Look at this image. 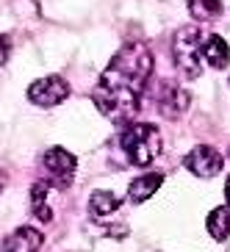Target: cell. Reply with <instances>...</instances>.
I'll list each match as a JSON object with an SVG mask.
<instances>
[{"label": "cell", "mask_w": 230, "mask_h": 252, "mask_svg": "<svg viewBox=\"0 0 230 252\" xmlns=\"http://www.w3.org/2000/svg\"><path fill=\"white\" fill-rule=\"evenodd\" d=\"M153 75V53L141 42H128L122 45L108 67L100 72L92 92L97 111L114 125H128L139 114L141 92Z\"/></svg>", "instance_id": "obj_1"}, {"label": "cell", "mask_w": 230, "mask_h": 252, "mask_svg": "<svg viewBox=\"0 0 230 252\" xmlns=\"http://www.w3.org/2000/svg\"><path fill=\"white\" fill-rule=\"evenodd\" d=\"M119 147L125 153L128 163L133 166H150L156 163L158 156L164 153L161 130L150 122H133L119 133Z\"/></svg>", "instance_id": "obj_2"}, {"label": "cell", "mask_w": 230, "mask_h": 252, "mask_svg": "<svg viewBox=\"0 0 230 252\" xmlns=\"http://www.w3.org/2000/svg\"><path fill=\"white\" fill-rule=\"evenodd\" d=\"M202 39L205 36H202V31L197 25H183L172 36V59H175V67L189 81L200 78V72H202V59H200Z\"/></svg>", "instance_id": "obj_3"}, {"label": "cell", "mask_w": 230, "mask_h": 252, "mask_svg": "<svg viewBox=\"0 0 230 252\" xmlns=\"http://www.w3.org/2000/svg\"><path fill=\"white\" fill-rule=\"evenodd\" d=\"M42 169H45L50 186L56 189H67L75 180V169H78V158L64 147H50L42 156Z\"/></svg>", "instance_id": "obj_4"}, {"label": "cell", "mask_w": 230, "mask_h": 252, "mask_svg": "<svg viewBox=\"0 0 230 252\" xmlns=\"http://www.w3.org/2000/svg\"><path fill=\"white\" fill-rule=\"evenodd\" d=\"M69 97V83L61 75H45L28 86V103L36 108H53V105L64 103Z\"/></svg>", "instance_id": "obj_5"}, {"label": "cell", "mask_w": 230, "mask_h": 252, "mask_svg": "<svg viewBox=\"0 0 230 252\" xmlns=\"http://www.w3.org/2000/svg\"><path fill=\"white\" fill-rule=\"evenodd\" d=\"M156 105H158V114H161L164 119H172V122H175V119L186 117L189 105H192V94H189L180 83L164 81L161 86H158Z\"/></svg>", "instance_id": "obj_6"}, {"label": "cell", "mask_w": 230, "mask_h": 252, "mask_svg": "<svg viewBox=\"0 0 230 252\" xmlns=\"http://www.w3.org/2000/svg\"><path fill=\"white\" fill-rule=\"evenodd\" d=\"M183 166L192 172L194 178L208 180V178H214V175L222 172L225 158H222V153L216 147H211V144H197V147L183 158Z\"/></svg>", "instance_id": "obj_7"}, {"label": "cell", "mask_w": 230, "mask_h": 252, "mask_svg": "<svg viewBox=\"0 0 230 252\" xmlns=\"http://www.w3.org/2000/svg\"><path fill=\"white\" fill-rule=\"evenodd\" d=\"M42 244H45V236H42L36 227L23 224V227H17L14 233L6 238L3 252H39Z\"/></svg>", "instance_id": "obj_8"}, {"label": "cell", "mask_w": 230, "mask_h": 252, "mask_svg": "<svg viewBox=\"0 0 230 252\" xmlns=\"http://www.w3.org/2000/svg\"><path fill=\"white\" fill-rule=\"evenodd\" d=\"M161 186H164L161 172H144V175L131 180V186H128V200L133 202V205H141V202H147L150 197H156V191Z\"/></svg>", "instance_id": "obj_9"}, {"label": "cell", "mask_w": 230, "mask_h": 252, "mask_svg": "<svg viewBox=\"0 0 230 252\" xmlns=\"http://www.w3.org/2000/svg\"><path fill=\"white\" fill-rule=\"evenodd\" d=\"M200 59L205 61L208 67L214 69H225L230 64V47L219 33H211V36L202 39V47H200Z\"/></svg>", "instance_id": "obj_10"}, {"label": "cell", "mask_w": 230, "mask_h": 252, "mask_svg": "<svg viewBox=\"0 0 230 252\" xmlns=\"http://www.w3.org/2000/svg\"><path fill=\"white\" fill-rule=\"evenodd\" d=\"M31 214L36 216L42 224H50L53 222V208H50V186L47 180H39V183L31 186Z\"/></svg>", "instance_id": "obj_11"}, {"label": "cell", "mask_w": 230, "mask_h": 252, "mask_svg": "<svg viewBox=\"0 0 230 252\" xmlns=\"http://www.w3.org/2000/svg\"><path fill=\"white\" fill-rule=\"evenodd\" d=\"M205 230L214 241H228L230 238V205H216L205 219Z\"/></svg>", "instance_id": "obj_12"}, {"label": "cell", "mask_w": 230, "mask_h": 252, "mask_svg": "<svg viewBox=\"0 0 230 252\" xmlns=\"http://www.w3.org/2000/svg\"><path fill=\"white\" fill-rule=\"evenodd\" d=\"M122 200H119L114 191H105V189H97V191L89 194V214L95 219H105V216H111L114 211H119Z\"/></svg>", "instance_id": "obj_13"}, {"label": "cell", "mask_w": 230, "mask_h": 252, "mask_svg": "<svg viewBox=\"0 0 230 252\" xmlns=\"http://www.w3.org/2000/svg\"><path fill=\"white\" fill-rule=\"evenodd\" d=\"M186 6H189L192 20H197V23H214V20L222 17V3L219 0H186Z\"/></svg>", "instance_id": "obj_14"}, {"label": "cell", "mask_w": 230, "mask_h": 252, "mask_svg": "<svg viewBox=\"0 0 230 252\" xmlns=\"http://www.w3.org/2000/svg\"><path fill=\"white\" fill-rule=\"evenodd\" d=\"M8 56H11V39L6 33H0V67L8 61Z\"/></svg>", "instance_id": "obj_15"}, {"label": "cell", "mask_w": 230, "mask_h": 252, "mask_svg": "<svg viewBox=\"0 0 230 252\" xmlns=\"http://www.w3.org/2000/svg\"><path fill=\"white\" fill-rule=\"evenodd\" d=\"M225 194H228V205H230V175H228V183H225Z\"/></svg>", "instance_id": "obj_16"}, {"label": "cell", "mask_w": 230, "mask_h": 252, "mask_svg": "<svg viewBox=\"0 0 230 252\" xmlns=\"http://www.w3.org/2000/svg\"><path fill=\"white\" fill-rule=\"evenodd\" d=\"M3 186H6V172L0 169V191H3Z\"/></svg>", "instance_id": "obj_17"}, {"label": "cell", "mask_w": 230, "mask_h": 252, "mask_svg": "<svg viewBox=\"0 0 230 252\" xmlns=\"http://www.w3.org/2000/svg\"><path fill=\"white\" fill-rule=\"evenodd\" d=\"M228 86H230V81H228Z\"/></svg>", "instance_id": "obj_18"}, {"label": "cell", "mask_w": 230, "mask_h": 252, "mask_svg": "<svg viewBox=\"0 0 230 252\" xmlns=\"http://www.w3.org/2000/svg\"><path fill=\"white\" fill-rule=\"evenodd\" d=\"M228 158H230V153H228Z\"/></svg>", "instance_id": "obj_19"}]
</instances>
